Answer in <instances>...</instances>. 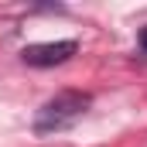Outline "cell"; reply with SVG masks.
<instances>
[{"mask_svg": "<svg viewBox=\"0 0 147 147\" xmlns=\"http://www.w3.org/2000/svg\"><path fill=\"white\" fill-rule=\"evenodd\" d=\"M92 106V96L82 92V89H62L55 92L34 116V134L38 137H51V134H62L69 130L72 123L82 120V113Z\"/></svg>", "mask_w": 147, "mask_h": 147, "instance_id": "6da1fadb", "label": "cell"}, {"mask_svg": "<svg viewBox=\"0 0 147 147\" xmlns=\"http://www.w3.org/2000/svg\"><path fill=\"white\" fill-rule=\"evenodd\" d=\"M75 51H79L75 41H45V45H28V48L21 51V58H24V65L48 69V65H62V62H69Z\"/></svg>", "mask_w": 147, "mask_h": 147, "instance_id": "7a4b0ae2", "label": "cell"}, {"mask_svg": "<svg viewBox=\"0 0 147 147\" xmlns=\"http://www.w3.org/2000/svg\"><path fill=\"white\" fill-rule=\"evenodd\" d=\"M137 41H140V48H144V51H147V28H144V31H140V38H137Z\"/></svg>", "mask_w": 147, "mask_h": 147, "instance_id": "3957f363", "label": "cell"}]
</instances>
